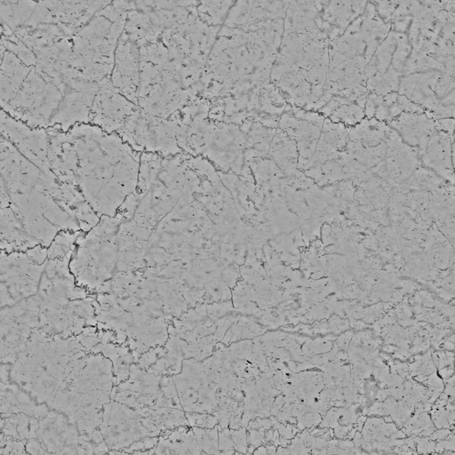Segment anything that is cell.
<instances>
[{"mask_svg":"<svg viewBox=\"0 0 455 455\" xmlns=\"http://www.w3.org/2000/svg\"><path fill=\"white\" fill-rule=\"evenodd\" d=\"M56 161L67 179L100 216H115L137 188L140 158L114 132L92 124L54 130Z\"/></svg>","mask_w":455,"mask_h":455,"instance_id":"obj_1","label":"cell"},{"mask_svg":"<svg viewBox=\"0 0 455 455\" xmlns=\"http://www.w3.org/2000/svg\"><path fill=\"white\" fill-rule=\"evenodd\" d=\"M140 66V46L122 33L115 50L109 80L121 94L134 104L137 103Z\"/></svg>","mask_w":455,"mask_h":455,"instance_id":"obj_2","label":"cell"},{"mask_svg":"<svg viewBox=\"0 0 455 455\" xmlns=\"http://www.w3.org/2000/svg\"><path fill=\"white\" fill-rule=\"evenodd\" d=\"M419 157L426 167L453 184V135L435 130Z\"/></svg>","mask_w":455,"mask_h":455,"instance_id":"obj_3","label":"cell"},{"mask_svg":"<svg viewBox=\"0 0 455 455\" xmlns=\"http://www.w3.org/2000/svg\"><path fill=\"white\" fill-rule=\"evenodd\" d=\"M409 146L419 148L421 155L435 130V120L424 114L401 113L389 122Z\"/></svg>","mask_w":455,"mask_h":455,"instance_id":"obj_4","label":"cell"},{"mask_svg":"<svg viewBox=\"0 0 455 455\" xmlns=\"http://www.w3.org/2000/svg\"><path fill=\"white\" fill-rule=\"evenodd\" d=\"M269 152L278 166L290 174L298 167V153L295 141L291 140L283 130H278L273 138Z\"/></svg>","mask_w":455,"mask_h":455,"instance_id":"obj_5","label":"cell"},{"mask_svg":"<svg viewBox=\"0 0 455 455\" xmlns=\"http://www.w3.org/2000/svg\"><path fill=\"white\" fill-rule=\"evenodd\" d=\"M363 116L364 114L362 108L352 104H341L330 115V118L335 123L355 125L362 121Z\"/></svg>","mask_w":455,"mask_h":455,"instance_id":"obj_6","label":"cell"},{"mask_svg":"<svg viewBox=\"0 0 455 455\" xmlns=\"http://www.w3.org/2000/svg\"><path fill=\"white\" fill-rule=\"evenodd\" d=\"M162 192H163V191H162ZM163 194H164V196H165V200L167 201V203H164V204L166 205V210H169V211L171 212V210H170L171 203H168V198H167V196H166V194H165V191H164V192H163ZM147 198H148V196H147ZM148 202L149 207L151 208V210H152L154 212H156V213H164V212L167 213V212H168L167 211H160V210H156V209L153 208V207H154V205L152 206V204H150L149 200H148ZM155 207H156V206H155ZM156 208H157V207H156ZM159 209H160V208H159Z\"/></svg>","mask_w":455,"mask_h":455,"instance_id":"obj_7","label":"cell"}]
</instances>
